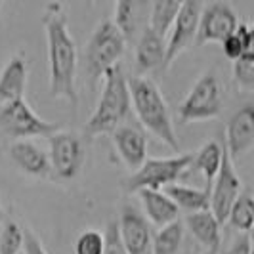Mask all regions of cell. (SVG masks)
<instances>
[{
  "label": "cell",
  "mask_w": 254,
  "mask_h": 254,
  "mask_svg": "<svg viewBox=\"0 0 254 254\" xmlns=\"http://www.w3.org/2000/svg\"><path fill=\"white\" fill-rule=\"evenodd\" d=\"M42 25L46 33L48 46V86L50 96L56 100H65L73 113L78 107L76 92V54L75 38L69 31V21L62 2H50L42 13Z\"/></svg>",
  "instance_id": "cell-1"
},
{
  "label": "cell",
  "mask_w": 254,
  "mask_h": 254,
  "mask_svg": "<svg viewBox=\"0 0 254 254\" xmlns=\"http://www.w3.org/2000/svg\"><path fill=\"white\" fill-rule=\"evenodd\" d=\"M128 90L136 121L143 127V130L151 132L172 151H180V140L172 123V115L159 86L149 76L134 75L128 76Z\"/></svg>",
  "instance_id": "cell-2"
},
{
  "label": "cell",
  "mask_w": 254,
  "mask_h": 254,
  "mask_svg": "<svg viewBox=\"0 0 254 254\" xmlns=\"http://www.w3.org/2000/svg\"><path fill=\"white\" fill-rule=\"evenodd\" d=\"M103 90L100 102L94 113L84 125V138H98L111 134L121 123H125L132 115L130 103V90H128V76L123 65L117 64L103 75Z\"/></svg>",
  "instance_id": "cell-3"
},
{
  "label": "cell",
  "mask_w": 254,
  "mask_h": 254,
  "mask_svg": "<svg viewBox=\"0 0 254 254\" xmlns=\"http://www.w3.org/2000/svg\"><path fill=\"white\" fill-rule=\"evenodd\" d=\"M127 50V40L111 19L100 21L92 31L84 48V78L88 88H96L105 71L121 64Z\"/></svg>",
  "instance_id": "cell-4"
},
{
  "label": "cell",
  "mask_w": 254,
  "mask_h": 254,
  "mask_svg": "<svg viewBox=\"0 0 254 254\" xmlns=\"http://www.w3.org/2000/svg\"><path fill=\"white\" fill-rule=\"evenodd\" d=\"M224 107V88L216 73L208 71L197 78L188 96L178 107V121L182 125L203 123L218 119Z\"/></svg>",
  "instance_id": "cell-5"
},
{
  "label": "cell",
  "mask_w": 254,
  "mask_h": 254,
  "mask_svg": "<svg viewBox=\"0 0 254 254\" xmlns=\"http://www.w3.org/2000/svg\"><path fill=\"white\" fill-rule=\"evenodd\" d=\"M193 153H180L174 157H155L145 159L127 182L128 191L138 190H165L166 186L176 184L188 174Z\"/></svg>",
  "instance_id": "cell-6"
},
{
  "label": "cell",
  "mask_w": 254,
  "mask_h": 254,
  "mask_svg": "<svg viewBox=\"0 0 254 254\" xmlns=\"http://www.w3.org/2000/svg\"><path fill=\"white\" fill-rule=\"evenodd\" d=\"M58 130H62V125L37 115L25 98L2 103L0 107V132L12 140L48 138Z\"/></svg>",
  "instance_id": "cell-7"
},
{
  "label": "cell",
  "mask_w": 254,
  "mask_h": 254,
  "mask_svg": "<svg viewBox=\"0 0 254 254\" xmlns=\"http://www.w3.org/2000/svg\"><path fill=\"white\" fill-rule=\"evenodd\" d=\"M86 141L82 134L58 130L48 136V159L52 176L58 180H75L86 165Z\"/></svg>",
  "instance_id": "cell-8"
},
{
  "label": "cell",
  "mask_w": 254,
  "mask_h": 254,
  "mask_svg": "<svg viewBox=\"0 0 254 254\" xmlns=\"http://www.w3.org/2000/svg\"><path fill=\"white\" fill-rule=\"evenodd\" d=\"M237 25H239V17L229 2L212 0L208 4H203L193 46L222 44V40L229 37L237 29Z\"/></svg>",
  "instance_id": "cell-9"
},
{
  "label": "cell",
  "mask_w": 254,
  "mask_h": 254,
  "mask_svg": "<svg viewBox=\"0 0 254 254\" xmlns=\"http://www.w3.org/2000/svg\"><path fill=\"white\" fill-rule=\"evenodd\" d=\"M201 10H203V0H186L184 6L180 8L178 15L174 17L172 25L168 29L170 37L166 40L165 69H168L184 52L190 50L195 44Z\"/></svg>",
  "instance_id": "cell-10"
},
{
  "label": "cell",
  "mask_w": 254,
  "mask_h": 254,
  "mask_svg": "<svg viewBox=\"0 0 254 254\" xmlns=\"http://www.w3.org/2000/svg\"><path fill=\"white\" fill-rule=\"evenodd\" d=\"M241 191L243 184L237 170H235V163L228 157V151L224 147V157H222L220 170H218V174L210 184V206H208L220 224L226 222L229 208L235 203V199L239 197Z\"/></svg>",
  "instance_id": "cell-11"
},
{
  "label": "cell",
  "mask_w": 254,
  "mask_h": 254,
  "mask_svg": "<svg viewBox=\"0 0 254 254\" xmlns=\"http://www.w3.org/2000/svg\"><path fill=\"white\" fill-rule=\"evenodd\" d=\"M117 229L128 254H151V224L136 206L123 204L117 218Z\"/></svg>",
  "instance_id": "cell-12"
},
{
  "label": "cell",
  "mask_w": 254,
  "mask_h": 254,
  "mask_svg": "<svg viewBox=\"0 0 254 254\" xmlns=\"http://www.w3.org/2000/svg\"><path fill=\"white\" fill-rule=\"evenodd\" d=\"M109 136L113 140L115 151L119 155V159L123 161V165L127 168L136 170L147 159L149 140H147V132L143 130V127L138 121L127 119L125 123H121L115 128Z\"/></svg>",
  "instance_id": "cell-13"
},
{
  "label": "cell",
  "mask_w": 254,
  "mask_h": 254,
  "mask_svg": "<svg viewBox=\"0 0 254 254\" xmlns=\"http://www.w3.org/2000/svg\"><path fill=\"white\" fill-rule=\"evenodd\" d=\"M151 0H115V17L111 19L121 31L127 44L134 42L149 27Z\"/></svg>",
  "instance_id": "cell-14"
},
{
  "label": "cell",
  "mask_w": 254,
  "mask_h": 254,
  "mask_svg": "<svg viewBox=\"0 0 254 254\" xmlns=\"http://www.w3.org/2000/svg\"><path fill=\"white\" fill-rule=\"evenodd\" d=\"M226 151L235 163L254 147V107L245 105L231 115L226 127Z\"/></svg>",
  "instance_id": "cell-15"
},
{
  "label": "cell",
  "mask_w": 254,
  "mask_h": 254,
  "mask_svg": "<svg viewBox=\"0 0 254 254\" xmlns=\"http://www.w3.org/2000/svg\"><path fill=\"white\" fill-rule=\"evenodd\" d=\"M10 159L12 163L23 174L35 180H52V166L48 159V151L38 147L35 141L31 140H13L10 145Z\"/></svg>",
  "instance_id": "cell-16"
},
{
  "label": "cell",
  "mask_w": 254,
  "mask_h": 254,
  "mask_svg": "<svg viewBox=\"0 0 254 254\" xmlns=\"http://www.w3.org/2000/svg\"><path fill=\"white\" fill-rule=\"evenodd\" d=\"M166 40L163 35L147 27L140 38L134 42V65L138 75H145L151 71L165 69Z\"/></svg>",
  "instance_id": "cell-17"
},
{
  "label": "cell",
  "mask_w": 254,
  "mask_h": 254,
  "mask_svg": "<svg viewBox=\"0 0 254 254\" xmlns=\"http://www.w3.org/2000/svg\"><path fill=\"white\" fill-rule=\"evenodd\" d=\"M220 226L222 224L210 212V208L199 210V212H191L184 220V228L190 231L191 237L197 241V245L206 254H220V249H222Z\"/></svg>",
  "instance_id": "cell-18"
},
{
  "label": "cell",
  "mask_w": 254,
  "mask_h": 254,
  "mask_svg": "<svg viewBox=\"0 0 254 254\" xmlns=\"http://www.w3.org/2000/svg\"><path fill=\"white\" fill-rule=\"evenodd\" d=\"M27 80H29V64L23 54L12 56L0 71V103L25 98Z\"/></svg>",
  "instance_id": "cell-19"
},
{
  "label": "cell",
  "mask_w": 254,
  "mask_h": 254,
  "mask_svg": "<svg viewBox=\"0 0 254 254\" xmlns=\"http://www.w3.org/2000/svg\"><path fill=\"white\" fill-rule=\"evenodd\" d=\"M141 208H143V216L147 218V222L155 228H163L166 224L174 222L180 218L178 206L174 201L161 190H138Z\"/></svg>",
  "instance_id": "cell-20"
},
{
  "label": "cell",
  "mask_w": 254,
  "mask_h": 254,
  "mask_svg": "<svg viewBox=\"0 0 254 254\" xmlns=\"http://www.w3.org/2000/svg\"><path fill=\"white\" fill-rule=\"evenodd\" d=\"M174 201L178 206L180 212H199V210H206L210 206V188L204 186L203 190L191 188V186H184V184H170L163 190Z\"/></svg>",
  "instance_id": "cell-21"
},
{
  "label": "cell",
  "mask_w": 254,
  "mask_h": 254,
  "mask_svg": "<svg viewBox=\"0 0 254 254\" xmlns=\"http://www.w3.org/2000/svg\"><path fill=\"white\" fill-rule=\"evenodd\" d=\"M222 157H224V147L216 140L206 141V143H203V147L199 151L193 153V159H191V165L188 170L199 172L206 180V186L210 188L212 180H214V176L220 170Z\"/></svg>",
  "instance_id": "cell-22"
},
{
  "label": "cell",
  "mask_w": 254,
  "mask_h": 254,
  "mask_svg": "<svg viewBox=\"0 0 254 254\" xmlns=\"http://www.w3.org/2000/svg\"><path fill=\"white\" fill-rule=\"evenodd\" d=\"M184 222L174 220L163 228H157L151 239V254H178L184 243Z\"/></svg>",
  "instance_id": "cell-23"
},
{
  "label": "cell",
  "mask_w": 254,
  "mask_h": 254,
  "mask_svg": "<svg viewBox=\"0 0 254 254\" xmlns=\"http://www.w3.org/2000/svg\"><path fill=\"white\" fill-rule=\"evenodd\" d=\"M226 220H229L231 228L237 229L239 233H251L254 226V199L251 191H241L235 203L231 204L229 214Z\"/></svg>",
  "instance_id": "cell-24"
},
{
  "label": "cell",
  "mask_w": 254,
  "mask_h": 254,
  "mask_svg": "<svg viewBox=\"0 0 254 254\" xmlns=\"http://www.w3.org/2000/svg\"><path fill=\"white\" fill-rule=\"evenodd\" d=\"M186 0H151V17L149 27L157 31L159 35L166 37L168 29L172 25L174 17L178 15L180 8L184 6Z\"/></svg>",
  "instance_id": "cell-25"
},
{
  "label": "cell",
  "mask_w": 254,
  "mask_h": 254,
  "mask_svg": "<svg viewBox=\"0 0 254 254\" xmlns=\"http://www.w3.org/2000/svg\"><path fill=\"white\" fill-rule=\"evenodd\" d=\"M233 82L243 92H253L254 90V50L245 52L241 58L233 62Z\"/></svg>",
  "instance_id": "cell-26"
},
{
  "label": "cell",
  "mask_w": 254,
  "mask_h": 254,
  "mask_svg": "<svg viewBox=\"0 0 254 254\" xmlns=\"http://www.w3.org/2000/svg\"><path fill=\"white\" fill-rule=\"evenodd\" d=\"M23 251V226L17 222H2L0 229V254H19Z\"/></svg>",
  "instance_id": "cell-27"
},
{
  "label": "cell",
  "mask_w": 254,
  "mask_h": 254,
  "mask_svg": "<svg viewBox=\"0 0 254 254\" xmlns=\"http://www.w3.org/2000/svg\"><path fill=\"white\" fill-rule=\"evenodd\" d=\"M103 233L98 229H84L73 245L75 254H103Z\"/></svg>",
  "instance_id": "cell-28"
},
{
  "label": "cell",
  "mask_w": 254,
  "mask_h": 254,
  "mask_svg": "<svg viewBox=\"0 0 254 254\" xmlns=\"http://www.w3.org/2000/svg\"><path fill=\"white\" fill-rule=\"evenodd\" d=\"M103 254H128L127 249L123 247L119 229H117V220H109L105 231H103Z\"/></svg>",
  "instance_id": "cell-29"
},
{
  "label": "cell",
  "mask_w": 254,
  "mask_h": 254,
  "mask_svg": "<svg viewBox=\"0 0 254 254\" xmlns=\"http://www.w3.org/2000/svg\"><path fill=\"white\" fill-rule=\"evenodd\" d=\"M222 50H224V56L228 58L229 62H235L237 58H241L245 52H251V50H254V48H249V46L243 42V38L239 37V33L233 31L229 37H226L222 40Z\"/></svg>",
  "instance_id": "cell-30"
},
{
  "label": "cell",
  "mask_w": 254,
  "mask_h": 254,
  "mask_svg": "<svg viewBox=\"0 0 254 254\" xmlns=\"http://www.w3.org/2000/svg\"><path fill=\"white\" fill-rule=\"evenodd\" d=\"M23 254H48L42 241L31 228H23Z\"/></svg>",
  "instance_id": "cell-31"
},
{
  "label": "cell",
  "mask_w": 254,
  "mask_h": 254,
  "mask_svg": "<svg viewBox=\"0 0 254 254\" xmlns=\"http://www.w3.org/2000/svg\"><path fill=\"white\" fill-rule=\"evenodd\" d=\"M228 254H253V239H251V233H241L235 241L231 243Z\"/></svg>",
  "instance_id": "cell-32"
},
{
  "label": "cell",
  "mask_w": 254,
  "mask_h": 254,
  "mask_svg": "<svg viewBox=\"0 0 254 254\" xmlns=\"http://www.w3.org/2000/svg\"><path fill=\"white\" fill-rule=\"evenodd\" d=\"M2 2H4V0H0V13H2Z\"/></svg>",
  "instance_id": "cell-33"
},
{
  "label": "cell",
  "mask_w": 254,
  "mask_h": 254,
  "mask_svg": "<svg viewBox=\"0 0 254 254\" xmlns=\"http://www.w3.org/2000/svg\"><path fill=\"white\" fill-rule=\"evenodd\" d=\"M0 229H2V218H0Z\"/></svg>",
  "instance_id": "cell-34"
},
{
  "label": "cell",
  "mask_w": 254,
  "mask_h": 254,
  "mask_svg": "<svg viewBox=\"0 0 254 254\" xmlns=\"http://www.w3.org/2000/svg\"><path fill=\"white\" fill-rule=\"evenodd\" d=\"M88 4H92V0H88Z\"/></svg>",
  "instance_id": "cell-35"
},
{
  "label": "cell",
  "mask_w": 254,
  "mask_h": 254,
  "mask_svg": "<svg viewBox=\"0 0 254 254\" xmlns=\"http://www.w3.org/2000/svg\"><path fill=\"white\" fill-rule=\"evenodd\" d=\"M0 107H2V103H0Z\"/></svg>",
  "instance_id": "cell-36"
},
{
  "label": "cell",
  "mask_w": 254,
  "mask_h": 254,
  "mask_svg": "<svg viewBox=\"0 0 254 254\" xmlns=\"http://www.w3.org/2000/svg\"><path fill=\"white\" fill-rule=\"evenodd\" d=\"M19 254H23V253H19Z\"/></svg>",
  "instance_id": "cell-37"
}]
</instances>
